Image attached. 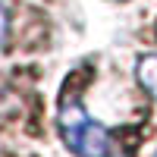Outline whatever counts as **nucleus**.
<instances>
[{
  "instance_id": "7ed1b4c3",
  "label": "nucleus",
  "mask_w": 157,
  "mask_h": 157,
  "mask_svg": "<svg viewBox=\"0 0 157 157\" xmlns=\"http://www.w3.org/2000/svg\"><path fill=\"white\" fill-rule=\"evenodd\" d=\"M3 38H6V10L0 3V44H3Z\"/></svg>"
},
{
  "instance_id": "f257e3e1",
  "label": "nucleus",
  "mask_w": 157,
  "mask_h": 157,
  "mask_svg": "<svg viewBox=\"0 0 157 157\" xmlns=\"http://www.w3.org/2000/svg\"><path fill=\"white\" fill-rule=\"evenodd\" d=\"M60 132L78 157H116L110 132L78 104H66L60 110Z\"/></svg>"
},
{
  "instance_id": "f03ea898",
  "label": "nucleus",
  "mask_w": 157,
  "mask_h": 157,
  "mask_svg": "<svg viewBox=\"0 0 157 157\" xmlns=\"http://www.w3.org/2000/svg\"><path fill=\"white\" fill-rule=\"evenodd\" d=\"M138 82L157 98V54H148L138 60Z\"/></svg>"
}]
</instances>
